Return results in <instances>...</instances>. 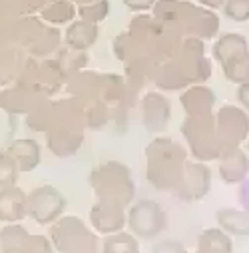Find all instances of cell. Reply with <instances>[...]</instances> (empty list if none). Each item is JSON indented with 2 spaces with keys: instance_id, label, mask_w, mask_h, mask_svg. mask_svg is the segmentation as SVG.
<instances>
[{
  "instance_id": "1",
  "label": "cell",
  "mask_w": 249,
  "mask_h": 253,
  "mask_svg": "<svg viewBox=\"0 0 249 253\" xmlns=\"http://www.w3.org/2000/svg\"><path fill=\"white\" fill-rule=\"evenodd\" d=\"M211 76V60L206 56L200 38H188L181 44V50L160 64L152 78L164 90H179L190 84H200Z\"/></svg>"
},
{
  "instance_id": "2",
  "label": "cell",
  "mask_w": 249,
  "mask_h": 253,
  "mask_svg": "<svg viewBox=\"0 0 249 253\" xmlns=\"http://www.w3.org/2000/svg\"><path fill=\"white\" fill-rule=\"evenodd\" d=\"M86 116L84 104L76 98L56 102L54 118L46 130V142L54 156L68 158L74 156L84 142Z\"/></svg>"
},
{
  "instance_id": "3",
  "label": "cell",
  "mask_w": 249,
  "mask_h": 253,
  "mask_svg": "<svg viewBox=\"0 0 249 253\" xmlns=\"http://www.w3.org/2000/svg\"><path fill=\"white\" fill-rule=\"evenodd\" d=\"M188 162L185 148L171 138H156L146 148V177L160 192H169L179 183L183 166Z\"/></svg>"
},
{
  "instance_id": "4",
  "label": "cell",
  "mask_w": 249,
  "mask_h": 253,
  "mask_svg": "<svg viewBox=\"0 0 249 253\" xmlns=\"http://www.w3.org/2000/svg\"><path fill=\"white\" fill-rule=\"evenodd\" d=\"M154 16L160 22L175 24L179 30L200 40H211L219 30V18L213 14V10L183 0H160L154 6Z\"/></svg>"
},
{
  "instance_id": "5",
  "label": "cell",
  "mask_w": 249,
  "mask_h": 253,
  "mask_svg": "<svg viewBox=\"0 0 249 253\" xmlns=\"http://www.w3.org/2000/svg\"><path fill=\"white\" fill-rule=\"evenodd\" d=\"M90 185L98 200L114 202L122 208H128L136 196L132 169L118 160H110L94 168L90 173Z\"/></svg>"
},
{
  "instance_id": "6",
  "label": "cell",
  "mask_w": 249,
  "mask_h": 253,
  "mask_svg": "<svg viewBox=\"0 0 249 253\" xmlns=\"http://www.w3.org/2000/svg\"><path fill=\"white\" fill-rule=\"evenodd\" d=\"M50 241L56 253H100V239L76 215H62L50 225Z\"/></svg>"
},
{
  "instance_id": "7",
  "label": "cell",
  "mask_w": 249,
  "mask_h": 253,
  "mask_svg": "<svg viewBox=\"0 0 249 253\" xmlns=\"http://www.w3.org/2000/svg\"><path fill=\"white\" fill-rule=\"evenodd\" d=\"M181 134L185 138V144L190 146V152L200 162H211L217 160L221 154L217 132H215V120L213 114L208 116H185L181 124Z\"/></svg>"
},
{
  "instance_id": "8",
  "label": "cell",
  "mask_w": 249,
  "mask_h": 253,
  "mask_svg": "<svg viewBox=\"0 0 249 253\" xmlns=\"http://www.w3.org/2000/svg\"><path fill=\"white\" fill-rule=\"evenodd\" d=\"M213 120H215V132L221 152L245 144L249 136V114L243 108L225 104L213 114Z\"/></svg>"
},
{
  "instance_id": "9",
  "label": "cell",
  "mask_w": 249,
  "mask_h": 253,
  "mask_svg": "<svg viewBox=\"0 0 249 253\" xmlns=\"http://www.w3.org/2000/svg\"><path fill=\"white\" fill-rule=\"evenodd\" d=\"M126 225L138 239H156L167 227V213L158 202L140 200L130 208Z\"/></svg>"
},
{
  "instance_id": "10",
  "label": "cell",
  "mask_w": 249,
  "mask_h": 253,
  "mask_svg": "<svg viewBox=\"0 0 249 253\" xmlns=\"http://www.w3.org/2000/svg\"><path fill=\"white\" fill-rule=\"evenodd\" d=\"M66 198L54 185H40L26 194V213L38 225H52L66 211Z\"/></svg>"
},
{
  "instance_id": "11",
  "label": "cell",
  "mask_w": 249,
  "mask_h": 253,
  "mask_svg": "<svg viewBox=\"0 0 249 253\" xmlns=\"http://www.w3.org/2000/svg\"><path fill=\"white\" fill-rule=\"evenodd\" d=\"M211 189V169L206 162H185L173 194L183 202H200Z\"/></svg>"
},
{
  "instance_id": "12",
  "label": "cell",
  "mask_w": 249,
  "mask_h": 253,
  "mask_svg": "<svg viewBox=\"0 0 249 253\" xmlns=\"http://www.w3.org/2000/svg\"><path fill=\"white\" fill-rule=\"evenodd\" d=\"M126 208H122L114 202H104L98 200L92 210H90V223L92 229L100 235H110V233H118L126 227Z\"/></svg>"
},
{
  "instance_id": "13",
  "label": "cell",
  "mask_w": 249,
  "mask_h": 253,
  "mask_svg": "<svg viewBox=\"0 0 249 253\" xmlns=\"http://www.w3.org/2000/svg\"><path fill=\"white\" fill-rule=\"evenodd\" d=\"M171 118V104L160 92H150L142 98V122L148 132H164Z\"/></svg>"
},
{
  "instance_id": "14",
  "label": "cell",
  "mask_w": 249,
  "mask_h": 253,
  "mask_svg": "<svg viewBox=\"0 0 249 253\" xmlns=\"http://www.w3.org/2000/svg\"><path fill=\"white\" fill-rule=\"evenodd\" d=\"M217 162H219V177L225 183L237 185L249 177V156L245 150H241V146L221 152Z\"/></svg>"
},
{
  "instance_id": "15",
  "label": "cell",
  "mask_w": 249,
  "mask_h": 253,
  "mask_svg": "<svg viewBox=\"0 0 249 253\" xmlns=\"http://www.w3.org/2000/svg\"><path fill=\"white\" fill-rule=\"evenodd\" d=\"M44 94L20 84L18 88H8L0 92V108L8 114H28L32 112L40 102H44Z\"/></svg>"
},
{
  "instance_id": "16",
  "label": "cell",
  "mask_w": 249,
  "mask_h": 253,
  "mask_svg": "<svg viewBox=\"0 0 249 253\" xmlns=\"http://www.w3.org/2000/svg\"><path fill=\"white\" fill-rule=\"evenodd\" d=\"M26 213V192L18 185L0 187V221L2 223H20Z\"/></svg>"
},
{
  "instance_id": "17",
  "label": "cell",
  "mask_w": 249,
  "mask_h": 253,
  "mask_svg": "<svg viewBox=\"0 0 249 253\" xmlns=\"http://www.w3.org/2000/svg\"><path fill=\"white\" fill-rule=\"evenodd\" d=\"M185 116H208L213 114L215 92L204 84H194L179 96Z\"/></svg>"
},
{
  "instance_id": "18",
  "label": "cell",
  "mask_w": 249,
  "mask_h": 253,
  "mask_svg": "<svg viewBox=\"0 0 249 253\" xmlns=\"http://www.w3.org/2000/svg\"><path fill=\"white\" fill-rule=\"evenodd\" d=\"M215 223L229 235L249 237V210L219 208L215 211Z\"/></svg>"
},
{
  "instance_id": "19",
  "label": "cell",
  "mask_w": 249,
  "mask_h": 253,
  "mask_svg": "<svg viewBox=\"0 0 249 253\" xmlns=\"http://www.w3.org/2000/svg\"><path fill=\"white\" fill-rule=\"evenodd\" d=\"M194 253H233V239L221 227H208L200 233Z\"/></svg>"
},
{
  "instance_id": "20",
  "label": "cell",
  "mask_w": 249,
  "mask_h": 253,
  "mask_svg": "<svg viewBox=\"0 0 249 253\" xmlns=\"http://www.w3.org/2000/svg\"><path fill=\"white\" fill-rule=\"evenodd\" d=\"M6 152L12 156L20 171H32L40 164V146L34 140H16L8 146Z\"/></svg>"
},
{
  "instance_id": "21",
  "label": "cell",
  "mask_w": 249,
  "mask_h": 253,
  "mask_svg": "<svg viewBox=\"0 0 249 253\" xmlns=\"http://www.w3.org/2000/svg\"><path fill=\"white\" fill-rule=\"evenodd\" d=\"M64 40L72 50L84 52L90 46H94V42L98 40V26L94 22H86V20L80 18L78 22L70 24V28L66 30Z\"/></svg>"
},
{
  "instance_id": "22",
  "label": "cell",
  "mask_w": 249,
  "mask_h": 253,
  "mask_svg": "<svg viewBox=\"0 0 249 253\" xmlns=\"http://www.w3.org/2000/svg\"><path fill=\"white\" fill-rule=\"evenodd\" d=\"M28 229L20 223H6L0 229V251L2 253H24L30 241Z\"/></svg>"
},
{
  "instance_id": "23",
  "label": "cell",
  "mask_w": 249,
  "mask_h": 253,
  "mask_svg": "<svg viewBox=\"0 0 249 253\" xmlns=\"http://www.w3.org/2000/svg\"><path fill=\"white\" fill-rule=\"evenodd\" d=\"M221 70L225 80H229L231 84H245L249 82V48L235 52L233 56H229L225 62H221Z\"/></svg>"
},
{
  "instance_id": "24",
  "label": "cell",
  "mask_w": 249,
  "mask_h": 253,
  "mask_svg": "<svg viewBox=\"0 0 249 253\" xmlns=\"http://www.w3.org/2000/svg\"><path fill=\"white\" fill-rule=\"evenodd\" d=\"M100 253H140V241L130 231H118L104 235Z\"/></svg>"
},
{
  "instance_id": "25",
  "label": "cell",
  "mask_w": 249,
  "mask_h": 253,
  "mask_svg": "<svg viewBox=\"0 0 249 253\" xmlns=\"http://www.w3.org/2000/svg\"><path fill=\"white\" fill-rule=\"evenodd\" d=\"M245 48H249L247 38L237 34V32H229V34L219 36L217 42L213 44V58L221 64V62H225L229 56H233L235 52L245 50Z\"/></svg>"
},
{
  "instance_id": "26",
  "label": "cell",
  "mask_w": 249,
  "mask_h": 253,
  "mask_svg": "<svg viewBox=\"0 0 249 253\" xmlns=\"http://www.w3.org/2000/svg\"><path fill=\"white\" fill-rule=\"evenodd\" d=\"M76 16V8L70 0H54L50 6L44 8V18L54 24H64L70 22Z\"/></svg>"
},
{
  "instance_id": "27",
  "label": "cell",
  "mask_w": 249,
  "mask_h": 253,
  "mask_svg": "<svg viewBox=\"0 0 249 253\" xmlns=\"http://www.w3.org/2000/svg\"><path fill=\"white\" fill-rule=\"evenodd\" d=\"M110 12V2L108 0H94V2H86V4H80L78 8V16L86 22H102Z\"/></svg>"
},
{
  "instance_id": "28",
  "label": "cell",
  "mask_w": 249,
  "mask_h": 253,
  "mask_svg": "<svg viewBox=\"0 0 249 253\" xmlns=\"http://www.w3.org/2000/svg\"><path fill=\"white\" fill-rule=\"evenodd\" d=\"M18 166L12 160V156L8 152H0V187H8V185H16L18 181Z\"/></svg>"
},
{
  "instance_id": "29",
  "label": "cell",
  "mask_w": 249,
  "mask_h": 253,
  "mask_svg": "<svg viewBox=\"0 0 249 253\" xmlns=\"http://www.w3.org/2000/svg\"><path fill=\"white\" fill-rule=\"evenodd\" d=\"M223 16L231 22H247L249 20V0H225Z\"/></svg>"
},
{
  "instance_id": "30",
  "label": "cell",
  "mask_w": 249,
  "mask_h": 253,
  "mask_svg": "<svg viewBox=\"0 0 249 253\" xmlns=\"http://www.w3.org/2000/svg\"><path fill=\"white\" fill-rule=\"evenodd\" d=\"M24 253H56V251H54L50 237L36 233V235H30V241H28V247Z\"/></svg>"
},
{
  "instance_id": "31",
  "label": "cell",
  "mask_w": 249,
  "mask_h": 253,
  "mask_svg": "<svg viewBox=\"0 0 249 253\" xmlns=\"http://www.w3.org/2000/svg\"><path fill=\"white\" fill-rule=\"evenodd\" d=\"M152 253H190L181 241L175 239H160L158 243H154Z\"/></svg>"
},
{
  "instance_id": "32",
  "label": "cell",
  "mask_w": 249,
  "mask_h": 253,
  "mask_svg": "<svg viewBox=\"0 0 249 253\" xmlns=\"http://www.w3.org/2000/svg\"><path fill=\"white\" fill-rule=\"evenodd\" d=\"M158 0H124V4H126L132 12H146L150 8L156 6Z\"/></svg>"
},
{
  "instance_id": "33",
  "label": "cell",
  "mask_w": 249,
  "mask_h": 253,
  "mask_svg": "<svg viewBox=\"0 0 249 253\" xmlns=\"http://www.w3.org/2000/svg\"><path fill=\"white\" fill-rule=\"evenodd\" d=\"M235 96H237V102H239V106H241L245 112H249V82H245V84H239V86H237V92H235Z\"/></svg>"
},
{
  "instance_id": "34",
  "label": "cell",
  "mask_w": 249,
  "mask_h": 253,
  "mask_svg": "<svg viewBox=\"0 0 249 253\" xmlns=\"http://www.w3.org/2000/svg\"><path fill=\"white\" fill-rule=\"evenodd\" d=\"M198 2H200L202 6H206V8L213 10V8H221L225 0H198Z\"/></svg>"
},
{
  "instance_id": "35",
  "label": "cell",
  "mask_w": 249,
  "mask_h": 253,
  "mask_svg": "<svg viewBox=\"0 0 249 253\" xmlns=\"http://www.w3.org/2000/svg\"><path fill=\"white\" fill-rule=\"evenodd\" d=\"M76 2H80V4H86V2H94V0H76Z\"/></svg>"
},
{
  "instance_id": "36",
  "label": "cell",
  "mask_w": 249,
  "mask_h": 253,
  "mask_svg": "<svg viewBox=\"0 0 249 253\" xmlns=\"http://www.w3.org/2000/svg\"><path fill=\"white\" fill-rule=\"evenodd\" d=\"M245 144H247V152H249V136H247V140H245Z\"/></svg>"
},
{
  "instance_id": "37",
  "label": "cell",
  "mask_w": 249,
  "mask_h": 253,
  "mask_svg": "<svg viewBox=\"0 0 249 253\" xmlns=\"http://www.w3.org/2000/svg\"><path fill=\"white\" fill-rule=\"evenodd\" d=\"M0 253H2V251H0Z\"/></svg>"
}]
</instances>
